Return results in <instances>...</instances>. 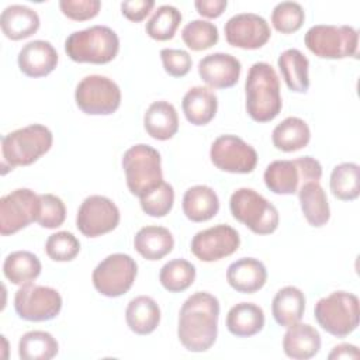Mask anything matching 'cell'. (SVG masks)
<instances>
[{
  "instance_id": "cell-8",
  "label": "cell",
  "mask_w": 360,
  "mask_h": 360,
  "mask_svg": "<svg viewBox=\"0 0 360 360\" xmlns=\"http://www.w3.org/2000/svg\"><path fill=\"white\" fill-rule=\"evenodd\" d=\"M229 210L236 221L256 235H270L278 226L277 208L253 188L235 190L229 198Z\"/></svg>"
},
{
  "instance_id": "cell-6",
  "label": "cell",
  "mask_w": 360,
  "mask_h": 360,
  "mask_svg": "<svg viewBox=\"0 0 360 360\" xmlns=\"http://www.w3.org/2000/svg\"><path fill=\"white\" fill-rule=\"evenodd\" d=\"M322 177V166L312 156H302L292 160H274L263 174L266 187L274 194L290 195L309 183L319 181Z\"/></svg>"
},
{
  "instance_id": "cell-15",
  "label": "cell",
  "mask_w": 360,
  "mask_h": 360,
  "mask_svg": "<svg viewBox=\"0 0 360 360\" xmlns=\"http://www.w3.org/2000/svg\"><path fill=\"white\" fill-rule=\"evenodd\" d=\"M120 224V210L104 195H89L77 210L76 226L87 238H97L114 231Z\"/></svg>"
},
{
  "instance_id": "cell-42",
  "label": "cell",
  "mask_w": 360,
  "mask_h": 360,
  "mask_svg": "<svg viewBox=\"0 0 360 360\" xmlns=\"http://www.w3.org/2000/svg\"><path fill=\"white\" fill-rule=\"evenodd\" d=\"M66 219L65 202L53 194H39V212L37 222L42 228L55 229Z\"/></svg>"
},
{
  "instance_id": "cell-34",
  "label": "cell",
  "mask_w": 360,
  "mask_h": 360,
  "mask_svg": "<svg viewBox=\"0 0 360 360\" xmlns=\"http://www.w3.org/2000/svg\"><path fill=\"white\" fill-rule=\"evenodd\" d=\"M59 352L56 339L45 330H30L20 338L18 356L21 360H51Z\"/></svg>"
},
{
  "instance_id": "cell-35",
  "label": "cell",
  "mask_w": 360,
  "mask_h": 360,
  "mask_svg": "<svg viewBox=\"0 0 360 360\" xmlns=\"http://www.w3.org/2000/svg\"><path fill=\"white\" fill-rule=\"evenodd\" d=\"M359 165L353 162H345L336 165L330 173V191L342 201L356 200L360 194L359 188Z\"/></svg>"
},
{
  "instance_id": "cell-18",
  "label": "cell",
  "mask_w": 360,
  "mask_h": 360,
  "mask_svg": "<svg viewBox=\"0 0 360 360\" xmlns=\"http://www.w3.org/2000/svg\"><path fill=\"white\" fill-rule=\"evenodd\" d=\"M242 65L238 58L225 52H215L198 62V75L212 89H228L238 83Z\"/></svg>"
},
{
  "instance_id": "cell-38",
  "label": "cell",
  "mask_w": 360,
  "mask_h": 360,
  "mask_svg": "<svg viewBox=\"0 0 360 360\" xmlns=\"http://www.w3.org/2000/svg\"><path fill=\"white\" fill-rule=\"evenodd\" d=\"M183 42L193 51H204L218 42L219 34L214 22L207 20H193L181 30Z\"/></svg>"
},
{
  "instance_id": "cell-23",
  "label": "cell",
  "mask_w": 360,
  "mask_h": 360,
  "mask_svg": "<svg viewBox=\"0 0 360 360\" xmlns=\"http://www.w3.org/2000/svg\"><path fill=\"white\" fill-rule=\"evenodd\" d=\"M143 127L153 139L167 141L173 138L179 129V115L174 105L166 100L153 101L143 115Z\"/></svg>"
},
{
  "instance_id": "cell-10",
  "label": "cell",
  "mask_w": 360,
  "mask_h": 360,
  "mask_svg": "<svg viewBox=\"0 0 360 360\" xmlns=\"http://www.w3.org/2000/svg\"><path fill=\"white\" fill-rule=\"evenodd\" d=\"M76 105L89 115H110L121 104V90L118 84L101 75L83 77L75 90Z\"/></svg>"
},
{
  "instance_id": "cell-14",
  "label": "cell",
  "mask_w": 360,
  "mask_h": 360,
  "mask_svg": "<svg viewBox=\"0 0 360 360\" xmlns=\"http://www.w3.org/2000/svg\"><path fill=\"white\" fill-rule=\"evenodd\" d=\"M210 158L215 167L228 173L246 174L253 172L257 165L255 148L231 134L221 135L212 142Z\"/></svg>"
},
{
  "instance_id": "cell-43",
  "label": "cell",
  "mask_w": 360,
  "mask_h": 360,
  "mask_svg": "<svg viewBox=\"0 0 360 360\" xmlns=\"http://www.w3.org/2000/svg\"><path fill=\"white\" fill-rule=\"evenodd\" d=\"M160 59L166 73L173 77L186 76L190 72L193 65L190 53L184 49L163 48L160 51Z\"/></svg>"
},
{
  "instance_id": "cell-30",
  "label": "cell",
  "mask_w": 360,
  "mask_h": 360,
  "mask_svg": "<svg viewBox=\"0 0 360 360\" xmlns=\"http://www.w3.org/2000/svg\"><path fill=\"white\" fill-rule=\"evenodd\" d=\"M264 312L253 302H239L226 315V329L238 338H250L264 326Z\"/></svg>"
},
{
  "instance_id": "cell-24",
  "label": "cell",
  "mask_w": 360,
  "mask_h": 360,
  "mask_svg": "<svg viewBox=\"0 0 360 360\" xmlns=\"http://www.w3.org/2000/svg\"><path fill=\"white\" fill-rule=\"evenodd\" d=\"M181 207L190 221L205 222L218 214L219 198L210 186L197 184L186 190Z\"/></svg>"
},
{
  "instance_id": "cell-41",
  "label": "cell",
  "mask_w": 360,
  "mask_h": 360,
  "mask_svg": "<svg viewBox=\"0 0 360 360\" xmlns=\"http://www.w3.org/2000/svg\"><path fill=\"white\" fill-rule=\"evenodd\" d=\"M45 252L55 262H70L80 252L79 239L68 231H59L49 235L45 243Z\"/></svg>"
},
{
  "instance_id": "cell-4",
  "label": "cell",
  "mask_w": 360,
  "mask_h": 360,
  "mask_svg": "<svg viewBox=\"0 0 360 360\" xmlns=\"http://www.w3.org/2000/svg\"><path fill=\"white\" fill-rule=\"evenodd\" d=\"M118 51L120 38L107 25H91L75 31L65 41V52L79 63H108L117 56Z\"/></svg>"
},
{
  "instance_id": "cell-3",
  "label": "cell",
  "mask_w": 360,
  "mask_h": 360,
  "mask_svg": "<svg viewBox=\"0 0 360 360\" xmlns=\"http://www.w3.org/2000/svg\"><path fill=\"white\" fill-rule=\"evenodd\" d=\"M53 142L51 129L42 124H31L8 132L1 138L3 174L15 166H28L45 155Z\"/></svg>"
},
{
  "instance_id": "cell-7",
  "label": "cell",
  "mask_w": 360,
  "mask_h": 360,
  "mask_svg": "<svg viewBox=\"0 0 360 360\" xmlns=\"http://www.w3.org/2000/svg\"><path fill=\"white\" fill-rule=\"evenodd\" d=\"M314 315L325 332L345 338L359 326V298L347 291H333L315 304Z\"/></svg>"
},
{
  "instance_id": "cell-25",
  "label": "cell",
  "mask_w": 360,
  "mask_h": 360,
  "mask_svg": "<svg viewBox=\"0 0 360 360\" xmlns=\"http://www.w3.org/2000/svg\"><path fill=\"white\" fill-rule=\"evenodd\" d=\"M134 248L143 259L159 260L173 250L174 238L165 226L148 225L135 233Z\"/></svg>"
},
{
  "instance_id": "cell-44",
  "label": "cell",
  "mask_w": 360,
  "mask_h": 360,
  "mask_svg": "<svg viewBox=\"0 0 360 360\" xmlns=\"http://www.w3.org/2000/svg\"><path fill=\"white\" fill-rule=\"evenodd\" d=\"M60 11L70 20L86 21L96 17L101 8L100 0H60Z\"/></svg>"
},
{
  "instance_id": "cell-33",
  "label": "cell",
  "mask_w": 360,
  "mask_h": 360,
  "mask_svg": "<svg viewBox=\"0 0 360 360\" xmlns=\"http://www.w3.org/2000/svg\"><path fill=\"white\" fill-rule=\"evenodd\" d=\"M42 270V264L37 255L28 250H15L6 256L3 263L4 277L17 285L34 281Z\"/></svg>"
},
{
  "instance_id": "cell-16",
  "label": "cell",
  "mask_w": 360,
  "mask_h": 360,
  "mask_svg": "<svg viewBox=\"0 0 360 360\" xmlns=\"http://www.w3.org/2000/svg\"><path fill=\"white\" fill-rule=\"evenodd\" d=\"M240 238L236 229L229 225L215 226L197 232L190 243L191 253L201 262H218L238 250Z\"/></svg>"
},
{
  "instance_id": "cell-32",
  "label": "cell",
  "mask_w": 360,
  "mask_h": 360,
  "mask_svg": "<svg viewBox=\"0 0 360 360\" xmlns=\"http://www.w3.org/2000/svg\"><path fill=\"white\" fill-rule=\"evenodd\" d=\"M311 131L300 117H287L271 132L273 145L283 152H295L309 143Z\"/></svg>"
},
{
  "instance_id": "cell-31",
  "label": "cell",
  "mask_w": 360,
  "mask_h": 360,
  "mask_svg": "<svg viewBox=\"0 0 360 360\" xmlns=\"http://www.w3.org/2000/svg\"><path fill=\"white\" fill-rule=\"evenodd\" d=\"M298 200L308 224L315 228L326 225L330 218L328 197L319 181H309L298 190Z\"/></svg>"
},
{
  "instance_id": "cell-11",
  "label": "cell",
  "mask_w": 360,
  "mask_h": 360,
  "mask_svg": "<svg viewBox=\"0 0 360 360\" xmlns=\"http://www.w3.org/2000/svg\"><path fill=\"white\" fill-rule=\"evenodd\" d=\"M138 274L136 262L125 253H112L93 270L94 288L104 297L115 298L129 291Z\"/></svg>"
},
{
  "instance_id": "cell-1",
  "label": "cell",
  "mask_w": 360,
  "mask_h": 360,
  "mask_svg": "<svg viewBox=\"0 0 360 360\" xmlns=\"http://www.w3.org/2000/svg\"><path fill=\"white\" fill-rule=\"evenodd\" d=\"M219 301L207 291L191 294L179 312L177 338L188 352H207L218 335Z\"/></svg>"
},
{
  "instance_id": "cell-2",
  "label": "cell",
  "mask_w": 360,
  "mask_h": 360,
  "mask_svg": "<svg viewBox=\"0 0 360 360\" xmlns=\"http://www.w3.org/2000/svg\"><path fill=\"white\" fill-rule=\"evenodd\" d=\"M246 111L256 122L274 120L283 107L280 80L274 68L267 62H256L249 68L246 82Z\"/></svg>"
},
{
  "instance_id": "cell-47",
  "label": "cell",
  "mask_w": 360,
  "mask_h": 360,
  "mask_svg": "<svg viewBox=\"0 0 360 360\" xmlns=\"http://www.w3.org/2000/svg\"><path fill=\"white\" fill-rule=\"evenodd\" d=\"M359 349L354 345H349V343H342L338 345L332 349V352L329 353V359H357L359 357Z\"/></svg>"
},
{
  "instance_id": "cell-28",
  "label": "cell",
  "mask_w": 360,
  "mask_h": 360,
  "mask_svg": "<svg viewBox=\"0 0 360 360\" xmlns=\"http://www.w3.org/2000/svg\"><path fill=\"white\" fill-rule=\"evenodd\" d=\"M305 311V295L294 287L285 285L280 288L271 302V314L274 321L284 328L298 323Z\"/></svg>"
},
{
  "instance_id": "cell-27",
  "label": "cell",
  "mask_w": 360,
  "mask_h": 360,
  "mask_svg": "<svg viewBox=\"0 0 360 360\" xmlns=\"http://www.w3.org/2000/svg\"><path fill=\"white\" fill-rule=\"evenodd\" d=\"M125 321L134 333L149 335L159 326L160 308L158 302L148 295L135 297L127 305Z\"/></svg>"
},
{
  "instance_id": "cell-13",
  "label": "cell",
  "mask_w": 360,
  "mask_h": 360,
  "mask_svg": "<svg viewBox=\"0 0 360 360\" xmlns=\"http://www.w3.org/2000/svg\"><path fill=\"white\" fill-rule=\"evenodd\" d=\"M39 212V194L30 188H15L0 198V233L13 235L37 222Z\"/></svg>"
},
{
  "instance_id": "cell-12",
  "label": "cell",
  "mask_w": 360,
  "mask_h": 360,
  "mask_svg": "<svg viewBox=\"0 0 360 360\" xmlns=\"http://www.w3.org/2000/svg\"><path fill=\"white\" fill-rule=\"evenodd\" d=\"M14 309L24 321H51L58 316L62 309V297L52 287L28 283L17 290L14 295Z\"/></svg>"
},
{
  "instance_id": "cell-40",
  "label": "cell",
  "mask_w": 360,
  "mask_h": 360,
  "mask_svg": "<svg viewBox=\"0 0 360 360\" xmlns=\"http://www.w3.org/2000/svg\"><path fill=\"white\" fill-rule=\"evenodd\" d=\"M141 208L145 214L160 218L170 212L174 202V190L172 184L162 181L158 187L139 197Z\"/></svg>"
},
{
  "instance_id": "cell-20",
  "label": "cell",
  "mask_w": 360,
  "mask_h": 360,
  "mask_svg": "<svg viewBox=\"0 0 360 360\" xmlns=\"http://www.w3.org/2000/svg\"><path fill=\"white\" fill-rule=\"evenodd\" d=\"M226 281L238 292L253 294L266 284L267 270L260 260L242 257L228 266Z\"/></svg>"
},
{
  "instance_id": "cell-19",
  "label": "cell",
  "mask_w": 360,
  "mask_h": 360,
  "mask_svg": "<svg viewBox=\"0 0 360 360\" xmlns=\"http://www.w3.org/2000/svg\"><path fill=\"white\" fill-rule=\"evenodd\" d=\"M58 52L53 45L44 39L27 42L18 52V68L28 77L48 76L58 65Z\"/></svg>"
},
{
  "instance_id": "cell-5",
  "label": "cell",
  "mask_w": 360,
  "mask_h": 360,
  "mask_svg": "<svg viewBox=\"0 0 360 360\" xmlns=\"http://www.w3.org/2000/svg\"><path fill=\"white\" fill-rule=\"evenodd\" d=\"M127 187L131 194L142 197L163 181L160 153L150 145L138 143L125 150L121 160Z\"/></svg>"
},
{
  "instance_id": "cell-9",
  "label": "cell",
  "mask_w": 360,
  "mask_h": 360,
  "mask_svg": "<svg viewBox=\"0 0 360 360\" xmlns=\"http://www.w3.org/2000/svg\"><path fill=\"white\" fill-rule=\"evenodd\" d=\"M304 42L315 56L322 59L356 58L359 32L352 25L318 24L305 32Z\"/></svg>"
},
{
  "instance_id": "cell-21",
  "label": "cell",
  "mask_w": 360,
  "mask_h": 360,
  "mask_svg": "<svg viewBox=\"0 0 360 360\" xmlns=\"http://www.w3.org/2000/svg\"><path fill=\"white\" fill-rule=\"evenodd\" d=\"M321 349V335L309 323H294L287 328L283 338V350L294 360H308L318 354Z\"/></svg>"
},
{
  "instance_id": "cell-17",
  "label": "cell",
  "mask_w": 360,
  "mask_h": 360,
  "mask_svg": "<svg viewBox=\"0 0 360 360\" xmlns=\"http://www.w3.org/2000/svg\"><path fill=\"white\" fill-rule=\"evenodd\" d=\"M226 42L242 49L262 48L271 37L266 18L255 13H239L232 15L224 27Z\"/></svg>"
},
{
  "instance_id": "cell-29",
  "label": "cell",
  "mask_w": 360,
  "mask_h": 360,
  "mask_svg": "<svg viewBox=\"0 0 360 360\" xmlns=\"http://www.w3.org/2000/svg\"><path fill=\"white\" fill-rule=\"evenodd\" d=\"M281 76L291 91L307 93L309 87V60L297 48L285 49L277 59Z\"/></svg>"
},
{
  "instance_id": "cell-36",
  "label": "cell",
  "mask_w": 360,
  "mask_h": 360,
  "mask_svg": "<svg viewBox=\"0 0 360 360\" xmlns=\"http://www.w3.org/2000/svg\"><path fill=\"white\" fill-rule=\"evenodd\" d=\"M195 280V266L186 259H173L159 271V281L169 292H181Z\"/></svg>"
},
{
  "instance_id": "cell-22",
  "label": "cell",
  "mask_w": 360,
  "mask_h": 360,
  "mask_svg": "<svg viewBox=\"0 0 360 360\" xmlns=\"http://www.w3.org/2000/svg\"><path fill=\"white\" fill-rule=\"evenodd\" d=\"M39 15L35 10L24 4L7 6L0 15L3 34L13 41L31 37L39 28Z\"/></svg>"
},
{
  "instance_id": "cell-46",
  "label": "cell",
  "mask_w": 360,
  "mask_h": 360,
  "mask_svg": "<svg viewBox=\"0 0 360 360\" xmlns=\"http://www.w3.org/2000/svg\"><path fill=\"white\" fill-rule=\"evenodd\" d=\"M194 6L197 11L207 18L219 17L228 6L226 0H195Z\"/></svg>"
},
{
  "instance_id": "cell-45",
  "label": "cell",
  "mask_w": 360,
  "mask_h": 360,
  "mask_svg": "<svg viewBox=\"0 0 360 360\" xmlns=\"http://www.w3.org/2000/svg\"><path fill=\"white\" fill-rule=\"evenodd\" d=\"M155 1L153 0H132V1H122L121 3V11L122 14L134 22L142 21L149 11L153 8Z\"/></svg>"
},
{
  "instance_id": "cell-37",
  "label": "cell",
  "mask_w": 360,
  "mask_h": 360,
  "mask_svg": "<svg viewBox=\"0 0 360 360\" xmlns=\"http://www.w3.org/2000/svg\"><path fill=\"white\" fill-rule=\"evenodd\" d=\"M181 22V13L177 7L170 4L159 6L152 17L146 21V34L156 41L172 39Z\"/></svg>"
},
{
  "instance_id": "cell-26",
  "label": "cell",
  "mask_w": 360,
  "mask_h": 360,
  "mask_svg": "<svg viewBox=\"0 0 360 360\" xmlns=\"http://www.w3.org/2000/svg\"><path fill=\"white\" fill-rule=\"evenodd\" d=\"M181 108L188 122L193 125H205L217 114L218 98L211 89L194 86L183 96Z\"/></svg>"
},
{
  "instance_id": "cell-39",
  "label": "cell",
  "mask_w": 360,
  "mask_h": 360,
  "mask_svg": "<svg viewBox=\"0 0 360 360\" xmlns=\"http://www.w3.org/2000/svg\"><path fill=\"white\" fill-rule=\"evenodd\" d=\"M305 20L304 8L297 1L277 3L271 11V24L281 34L298 31Z\"/></svg>"
}]
</instances>
